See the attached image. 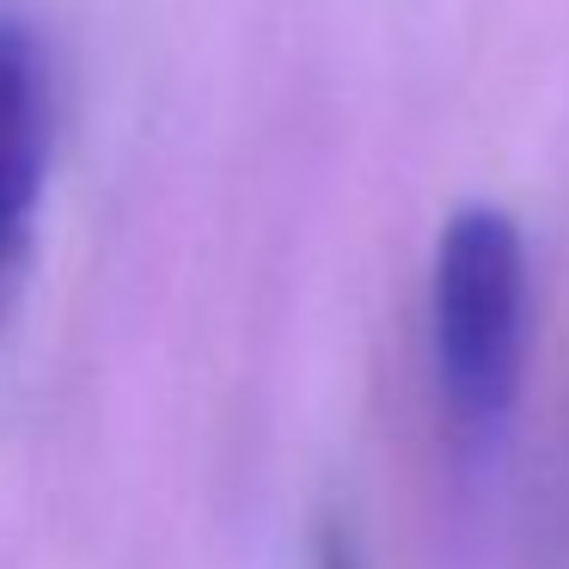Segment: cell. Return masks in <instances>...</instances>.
<instances>
[{"mask_svg":"<svg viewBox=\"0 0 569 569\" xmlns=\"http://www.w3.org/2000/svg\"><path fill=\"white\" fill-rule=\"evenodd\" d=\"M532 319V270L527 239L490 202H471L441 227L429 282L435 325V373L447 405L466 422H502L520 386Z\"/></svg>","mask_w":569,"mask_h":569,"instance_id":"1","label":"cell"},{"mask_svg":"<svg viewBox=\"0 0 569 569\" xmlns=\"http://www.w3.org/2000/svg\"><path fill=\"white\" fill-rule=\"evenodd\" d=\"M56 141V80L38 26L0 7V312L13 295L38 227Z\"/></svg>","mask_w":569,"mask_h":569,"instance_id":"2","label":"cell"}]
</instances>
